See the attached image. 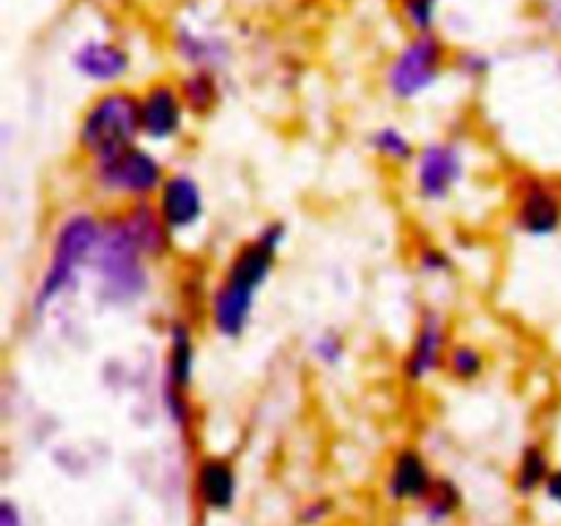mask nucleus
I'll return each instance as SVG.
<instances>
[{"mask_svg":"<svg viewBox=\"0 0 561 526\" xmlns=\"http://www.w3.org/2000/svg\"><path fill=\"white\" fill-rule=\"evenodd\" d=\"M460 504H463V496H460L458 485L453 480H436V485H433V491L425 499L427 521L442 524V521L453 518L458 513Z\"/></svg>","mask_w":561,"mask_h":526,"instance_id":"4be33fe9","label":"nucleus"},{"mask_svg":"<svg viewBox=\"0 0 561 526\" xmlns=\"http://www.w3.org/2000/svg\"><path fill=\"white\" fill-rule=\"evenodd\" d=\"M121 214H124L126 228H129V233L135 236L137 247L146 252L148 261H162V258L173 250L175 233L164 225L157 203L131 201Z\"/></svg>","mask_w":561,"mask_h":526,"instance_id":"4468645a","label":"nucleus"},{"mask_svg":"<svg viewBox=\"0 0 561 526\" xmlns=\"http://www.w3.org/2000/svg\"><path fill=\"white\" fill-rule=\"evenodd\" d=\"M0 526H22L20 510H16V504L9 502V499L0 504Z\"/></svg>","mask_w":561,"mask_h":526,"instance_id":"c85d7f7f","label":"nucleus"},{"mask_svg":"<svg viewBox=\"0 0 561 526\" xmlns=\"http://www.w3.org/2000/svg\"><path fill=\"white\" fill-rule=\"evenodd\" d=\"M466 175L463 148L453 140H433L416 153L414 184L422 201L444 203Z\"/></svg>","mask_w":561,"mask_h":526,"instance_id":"1a4fd4ad","label":"nucleus"},{"mask_svg":"<svg viewBox=\"0 0 561 526\" xmlns=\"http://www.w3.org/2000/svg\"><path fill=\"white\" fill-rule=\"evenodd\" d=\"M551 455L542 444H526L520 453L518 469H515V488L520 496H531L535 491L546 488L548 477H551Z\"/></svg>","mask_w":561,"mask_h":526,"instance_id":"6ab92c4d","label":"nucleus"},{"mask_svg":"<svg viewBox=\"0 0 561 526\" xmlns=\"http://www.w3.org/2000/svg\"><path fill=\"white\" fill-rule=\"evenodd\" d=\"M146 252L137 247L135 236L124 222V214H110L102 219L96 252L91 258V272L96 277V296L107 307L137 305L148 294L151 274H148Z\"/></svg>","mask_w":561,"mask_h":526,"instance_id":"f03ea898","label":"nucleus"},{"mask_svg":"<svg viewBox=\"0 0 561 526\" xmlns=\"http://www.w3.org/2000/svg\"><path fill=\"white\" fill-rule=\"evenodd\" d=\"M137 137H142L140 96L124 88L99 93L77 126V146L88 159L135 146Z\"/></svg>","mask_w":561,"mask_h":526,"instance_id":"20e7f679","label":"nucleus"},{"mask_svg":"<svg viewBox=\"0 0 561 526\" xmlns=\"http://www.w3.org/2000/svg\"><path fill=\"white\" fill-rule=\"evenodd\" d=\"M173 53L184 60L190 69H206V71H222L228 69L233 49L225 38L211 36V33L192 31V27H179L173 33Z\"/></svg>","mask_w":561,"mask_h":526,"instance_id":"dca6fc26","label":"nucleus"},{"mask_svg":"<svg viewBox=\"0 0 561 526\" xmlns=\"http://www.w3.org/2000/svg\"><path fill=\"white\" fill-rule=\"evenodd\" d=\"M488 362L482 348H477L474 343H453L449 345L447 362H444V370L455 378V381H477V378L485 373Z\"/></svg>","mask_w":561,"mask_h":526,"instance_id":"412c9836","label":"nucleus"},{"mask_svg":"<svg viewBox=\"0 0 561 526\" xmlns=\"http://www.w3.org/2000/svg\"><path fill=\"white\" fill-rule=\"evenodd\" d=\"M164 168L148 148L129 146L91 159V181L102 195L151 201L164 184Z\"/></svg>","mask_w":561,"mask_h":526,"instance_id":"423d86ee","label":"nucleus"},{"mask_svg":"<svg viewBox=\"0 0 561 526\" xmlns=\"http://www.w3.org/2000/svg\"><path fill=\"white\" fill-rule=\"evenodd\" d=\"M433 485H436V477L431 474V466L420 449L409 447L394 455L387 485L389 499H394V502H425Z\"/></svg>","mask_w":561,"mask_h":526,"instance_id":"2eb2a0df","label":"nucleus"},{"mask_svg":"<svg viewBox=\"0 0 561 526\" xmlns=\"http://www.w3.org/2000/svg\"><path fill=\"white\" fill-rule=\"evenodd\" d=\"M288 239L283 222H268L252 241L230 258L225 277L208 296V318L219 338L236 340L247 332L255 312V296L277 266L279 247Z\"/></svg>","mask_w":561,"mask_h":526,"instance_id":"f257e3e1","label":"nucleus"},{"mask_svg":"<svg viewBox=\"0 0 561 526\" xmlns=\"http://www.w3.org/2000/svg\"><path fill=\"white\" fill-rule=\"evenodd\" d=\"M449 329L442 312L425 310L416 323L414 340L409 345V354L403 359L405 381L420 384L436 370H442L449 354Z\"/></svg>","mask_w":561,"mask_h":526,"instance_id":"9d476101","label":"nucleus"},{"mask_svg":"<svg viewBox=\"0 0 561 526\" xmlns=\"http://www.w3.org/2000/svg\"><path fill=\"white\" fill-rule=\"evenodd\" d=\"M195 334L184 321H173L170 327V345H168V365H164V409H168L173 425L181 431H190L192 425V403L190 389L195 381Z\"/></svg>","mask_w":561,"mask_h":526,"instance_id":"6e6552de","label":"nucleus"},{"mask_svg":"<svg viewBox=\"0 0 561 526\" xmlns=\"http://www.w3.org/2000/svg\"><path fill=\"white\" fill-rule=\"evenodd\" d=\"M71 66L80 77L96 85H118L131 69V55L113 38H85L71 53Z\"/></svg>","mask_w":561,"mask_h":526,"instance_id":"f8f14e48","label":"nucleus"},{"mask_svg":"<svg viewBox=\"0 0 561 526\" xmlns=\"http://www.w3.org/2000/svg\"><path fill=\"white\" fill-rule=\"evenodd\" d=\"M329 513H332V502H327V499H323V502H312V504H307L305 513H301V521H305L307 526L321 524V521L327 518Z\"/></svg>","mask_w":561,"mask_h":526,"instance_id":"bb28decb","label":"nucleus"},{"mask_svg":"<svg viewBox=\"0 0 561 526\" xmlns=\"http://www.w3.org/2000/svg\"><path fill=\"white\" fill-rule=\"evenodd\" d=\"M312 356H316L321 365L337 367L340 362L345 359V340L343 334L334 332V329H327L323 334H318L316 343H312Z\"/></svg>","mask_w":561,"mask_h":526,"instance_id":"b1692460","label":"nucleus"},{"mask_svg":"<svg viewBox=\"0 0 561 526\" xmlns=\"http://www.w3.org/2000/svg\"><path fill=\"white\" fill-rule=\"evenodd\" d=\"M449 64H453V53L436 31L411 33L409 42L389 60L387 91L400 102H411L431 91L449 69Z\"/></svg>","mask_w":561,"mask_h":526,"instance_id":"39448f33","label":"nucleus"},{"mask_svg":"<svg viewBox=\"0 0 561 526\" xmlns=\"http://www.w3.org/2000/svg\"><path fill=\"white\" fill-rule=\"evenodd\" d=\"M542 491H546V496L551 499V502L561 510V469L551 471V477H548V482H546V488H542Z\"/></svg>","mask_w":561,"mask_h":526,"instance_id":"c756f323","label":"nucleus"},{"mask_svg":"<svg viewBox=\"0 0 561 526\" xmlns=\"http://www.w3.org/2000/svg\"><path fill=\"white\" fill-rule=\"evenodd\" d=\"M157 208L173 233H184V230L195 228L206 214L203 186L190 173L168 175L162 190L157 192Z\"/></svg>","mask_w":561,"mask_h":526,"instance_id":"ddd939ff","label":"nucleus"},{"mask_svg":"<svg viewBox=\"0 0 561 526\" xmlns=\"http://www.w3.org/2000/svg\"><path fill=\"white\" fill-rule=\"evenodd\" d=\"M181 99L186 104V113L197 115H211L219 104V77L217 71H206V69H190L179 82Z\"/></svg>","mask_w":561,"mask_h":526,"instance_id":"a211bd4d","label":"nucleus"},{"mask_svg":"<svg viewBox=\"0 0 561 526\" xmlns=\"http://www.w3.org/2000/svg\"><path fill=\"white\" fill-rule=\"evenodd\" d=\"M140 118L142 137H148V140L164 142L181 135L186 118V104L181 99L179 85L168 80L151 82L148 91L140 96Z\"/></svg>","mask_w":561,"mask_h":526,"instance_id":"9b49d317","label":"nucleus"},{"mask_svg":"<svg viewBox=\"0 0 561 526\" xmlns=\"http://www.w3.org/2000/svg\"><path fill=\"white\" fill-rule=\"evenodd\" d=\"M99 236H102V219L91 211H75L64 217L53 236L49 247L47 268L33 294V316H44L53 301L69 294L77 285V277L85 266H91V258L96 252Z\"/></svg>","mask_w":561,"mask_h":526,"instance_id":"7ed1b4c3","label":"nucleus"},{"mask_svg":"<svg viewBox=\"0 0 561 526\" xmlns=\"http://www.w3.org/2000/svg\"><path fill=\"white\" fill-rule=\"evenodd\" d=\"M438 3H442V0H394L400 20H403V25L409 27L411 33L436 31Z\"/></svg>","mask_w":561,"mask_h":526,"instance_id":"5701e85b","label":"nucleus"},{"mask_svg":"<svg viewBox=\"0 0 561 526\" xmlns=\"http://www.w3.org/2000/svg\"><path fill=\"white\" fill-rule=\"evenodd\" d=\"M542 5V20L551 31L561 33V0H540Z\"/></svg>","mask_w":561,"mask_h":526,"instance_id":"cd10ccee","label":"nucleus"},{"mask_svg":"<svg viewBox=\"0 0 561 526\" xmlns=\"http://www.w3.org/2000/svg\"><path fill=\"white\" fill-rule=\"evenodd\" d=\"M416 266L427 274H449L455 268L453 258L436 244H422L420 255H416Z\"/></svg>","mask_w":561,"mask_h":526,"instance_id":"393cba45","label":"nucleus"},{"mask_svg":"<svg viewBox=\"0 0 561 526\" xmlns=\"http://www.w3.org/2000/svg\"><path fill=\"white\" fill-rule=\"evenodd\" d=\"M513 228L529 239L561 233V179L524 173L515 186Z\"/></svg>","mask_w":561,"mask_h":526,"instance_id":"0eeeda50","label":"nucleus"},{"mask_svg":"<svg viewBox=\"0 0 561 526\" xmlns=\"http://www.w3.org/2000/svg\"><path fill=\"white\" fill-rule=\"evenodd\" d=\"M197 493L206 510L211 513H228L236 502V491H239V477L230 460L225 458H203L197 466Z\"/></svg>","mask_w":561,"mask_h":526,"instance_id":"f3484780","label":"nucleus"},{"mask_svg":"<svg viewBox=\"0 0 561 526\" xmlns=\"http://www.w3.org/2000/svg\"><path fill=\"white\" fill-rule=\"evenodd\" d=\"M370 148L376 151L378 159L389 164H409L416 159L414 146H411L405 132L398 129V126H381V129L373 132Z\"/></svg>","mask_w":561,"mask_h":526,"instance_id":"aec40b11","label":"nucleus"},{"mask_svg":"<svg viewBox=\"0 0 561 526\" xmlns=\"http://www.w3.org/2000/svg\"><path fill=\"white\" fill-rule=\"evenodd\" d=\"M455 69L463 71L466 77H471V80H482V77L491 71V60L485 58L482 53H460L458 58H455Z\"/></svg>","mask_w":561,"mask_h":526,"instance_id":"a878e982","label":"nucleus"},{"mask_svg":"<svg viewBox=\"0 0 561 526\" xmlns=\"http://www.w3.org/2000/svg\"><path fill=\"white\" fill-rule=\"evenodd\" d=\"M559 77H561V60H559Z\"/></svg>","mask_w":561,"mask_h":526,"instance_id":"7c9ffc66","label":"nucleus"}]
</instances>
